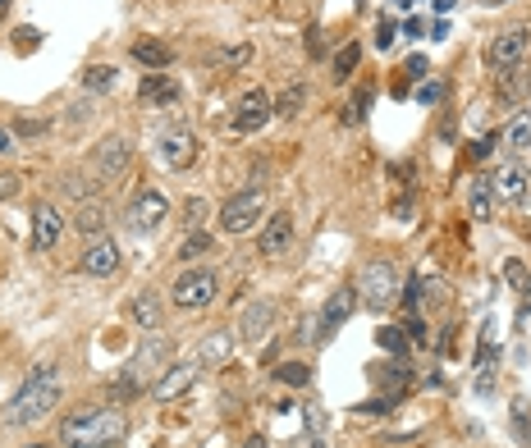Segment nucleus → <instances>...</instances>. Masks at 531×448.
I'll return each instance as SVG.
<instances>
[{
  "instance_id": "30",
  "label": "nucleus",
  "mask_w": 531,
  "mask_h": 448,
  "mask_svg": "<svg viewBox=\"0 0 531 448\" xmlns=\"http://www.w3.org/2000/svg\"><path fill=\"white\" fill-rule=\"evenodd\" d=\"M376 339H380V348H385V352H403V348H408V334H403L399 325H385Z\"/></svg>"
},
{
  "instance_id": "33",
  "label": "nucleus",
  "mask_w": 531,
  "mask_h": 448,
  "mask_svg": "<svg viewBox=\"0 0 531 448\" xmlns=\"http://www.w3.org/2000/svg\"><path fill=\"white\" fill-rule=\"evenodd\" d=\"M252 60V47H224L220 51V65H247Z\"/></svg>"
},
{
  "instance_id": "3",
  "label": "nucleus",
  "mask_w": 531,
  "mask_h": 448,
  "mask_svg": "<svg viewBox=\"0 0 531 448\" xmlns=\"http://www.w3.org/2000/svg\"><path fill=\"white\" fill-rule=\"evenodd\" d=\"M371 311H385V307H394V297H399V279H394V266L390 261H367L362 266V275H358V288H353Z\"/></svg>"
},
{
  "instance_id": "32",
  "label": "nucleus",
  "mask_w": 531,
  "mask_h": 448,
  "mask_svg": "<svg viewBox=\"0 0 531 448\" xmlns=\"http://www.w3.org/2000/svg\"><path fill=\"white\" fill-rule=\"evenodd\" d=\"M206 247H211V238H206V234H193V238L179 247V261H193V256H202Z\"/></svg>"
},
{
  "instance_id": "35",
  "label": "nucleus",
  "mask_w": 531,
  "mask_h": 448,
  "mask_svg": "<svg viewBox=\"0 0 531 448\" xmlns=\"http://www.w3.org/2000/svg\"><path fill=\"white\" fill-rule=\"evenodd\" d=\"M403 334H408V343H426V325H422V316H408Z\"/></svg>"
},
{
  "instance_id": "1",
  "label": "nucleus",
  "mask_w": 531,
  "mask_h": 448,
  "mask_svg": "<svg viewBox=\"0 0 531 448\" xmlns=\"http://www.w3.org/2000/svg\"><path fill=\"white\" fill-rule=\"evenodd\" d=\"M120 439H124V412L115 407H88L60 425V443L69 448H110Z\"/></svg>"
},
{
  "instance_id": "5",
  "label": "nucleus",
  "mask_w": 531,
  "mask_h": 448,
  "mask_svg": "<svg viewBox=\"0 0 531 448\" xmlns=\"http://www.w3.org/2000/svg\"><path fill=\"white\" fill-rule=\"evenodd\" d=\"M215 293H220V279H215L211 270H188V275H179V284H174V302H179L183 311L211 307Z\"/></svg>"
},
{
  "instance_id": "29",
  "label": "nucleus",
  "mask_w": 531,
  "mask_h": 448,
  "mask_svg": "<svg viewBox=\"0 0 531 448\" xmlns=\"http://www.w3.org/2000/svg\"><path fill=\"white\" fill-rule=\"evenodd\" d=\"M504 279H508L517 293H531V275H526V266H522V261H504Z\"/></svg>"
},
{
  "instance_id": "4",
  "label": "nucleus",
  "mask_w": 531,
  "mask_h": 448,
  "mask_svg": "<svg viewBox=\"0 0 531 448\" xmlns=\"http://www.w3.org/2000/svg\"><path fill=\"white\" fill-rule=\"evenodd\" d=\"M261 211H266L261 188H247V193H238V197H229L220 206V229L224 234H247L252 224H261Z\"/></svg>"
},
{
  "instance_id": "12",
  "label": "nucleus",
  "mask_w": 531,
  "mask_h": 448,
  "mask_svg": "<svg viewBox=\"0 0 531 448\" xmlns=\"http://www.w3.org/2000/svg\"><path fill=\"white\" fill-rule=\"evenodd\" d=\"M193 380H197V361H174V366L161 370V380L151 384V393H156V402H174V398H183L193 389Z\"/></svg>"
},
{
  "instance_id": "40",
  "label": "nucleus",
  "mask_w": 531,
  "mask_h": 448,
  "mask_svg": "<svg viewBox=\"0 0 531 448\" xmlns=\"http://www.w3.org/2000/svg\"><path fill=\"white\" fill-rule=\"evenodd\" d=\"M15 42H19V51H33V47H37V33H33V28H19Z\"/></svg>"
},
{
  "instance_id": "41",
  "label": "nucleus",
  "mask_w": 531,
  "mask_h": 448,
  "mask_svg": "<svg viewBox=\"0 0 531 448\" xmlns=\"http://www.w3.org/2000/svg\"><path fill=\"white\" fill-rule=\"evenodd\" d=\"M408 74H426V56H408Z\"/></svg>"
},
{
  "instance_id": "19",
  "label": "nucleus",
  "mask_w": 531,
  "mask_h": 448,
  "mask_svg": "<svg viewBox=\"0 0 531 448\" xmlns=\"http://www.w3.org/2000/svg\"><path fill=\"white\" fill-rule=\"evenodd\" d=\"M229 352H234V339H229V329H215V334H206L202 339V348H197V366H220V361H229Z\"/></svg>"
},
{
  "instance_id": "38",
  "label": "nucleus",
  "mask_w": 531,
  "mask_h": 448,
  "mask_svg": "<svg viewBox=\"0 0 531 448\" xmlns=\"http://www.w3.org/2000/svg\"><path fill=\"white\" fill-rule=\"evenodd\" d=\"M42 129H47L42 120H19V124H15V133H19V138H37Z\"/></svg>"
},
{
  "instance_id": "15",
  "label": "nucleus",
  "mask_w": 531,
  "mask_h": 448,
  "mask_svg": "<svg viewBox=\"0 0 531 448\" xmlns=\"http://www.w3.org/2000/svg\"><path fill=\"white\" fill-rule=\"evenodd\" d=\"M115 270H120V247H115L110 238H92V247L83 252V275L106 279V275H115Z\"/></svg>"
},
{
  "instance_id": "22",
  "label": "nucleus",
  "mask_w": 531,
  "mask_h": 448,
  "mask_svg": "<svg viewBox=\"0 0 531 448\" xmlns=\"http://www.w3.org/2000/svg\"><path fill=\"white\" fill-rule=\"evenodd\" d=\"M303 101H307V88H303V83H289V88L276 97V115H280V120H294V115L303 110Z\"/></svg>"
},
{
  "instance_id": "46",
  "label": "nucleus",
  "mask_w": 531,
  "mask_h": 448,
  "mask_svg": "<svg viewBox=\"0 0 531 448\" xmlns=\"http://www.w3.org/2000/svg\"><path fill=\"white\" fill-rule=\"evenodd\" d=\"M33 448H47V443H33Z\"/></svg>"
},
{
  "instance_id": "16",
  "label": "nucleus",
  "mask_w": 531,
  "mask_h": 448,
  "mask_svg": "<svg viewBox=\"0 0 531 448\" xmlns=\"http://www.w3.org/2000/svg\"><path fill=\"white\" fill-rule=\"evenodd\" d=\"M60 229H65L60 211L42 202V206L33 211V247H37V252H51V247L60 243Z\"/></svg>"
},
{
  "instance_id": "23",
  "label": "nucleus",
  "mask_w": 531,
  "mask_h": 448,
  "mask_svg": "<svg viewBox=\"0 0 531 448\" xmlns=\"http://www.w3.org/2000/svg\"><path fill=\"white\" fill-rule=\"evenodd\" d=\"M467 211H472V220H490V211H495L490 183H472V188H467Z\"/></svg>"
},
{
  "instance_id": "43",
  "label": "nucleus",
  "mask_w": 531,
  "mask_h": 448,
  "mask_svg": "<svg viewBox=\"0 0 531 448\" xmlns=\"http://www.w3.org/2000/svg\"><path fill=\"white\" fill-rule=\"evenodd\" d=\"M422 28H426L422 19H408V24H403V33H408V37H422Z\"/></svg>"
},
{
  "instance_id": "18",
  "label": "nucleus",
  "mask_w": 531,
  "mask_h": 448,
  "mask_svg": "<svg viewBox=\"0 0 531 448\" xmlns=\"http://www.w3.org/2000/svg\"><path fill=\"white\" fill-rule=\"evenodd\" d=\"M271 325H276V302H252L247 316H243V325H238V334H243L247 343H261Z\"/></svg>"
},
{
  "instance_id": "20",
  "label": "nucleus",
  "mask_w": 531,
  "mask_h": 448,
  "mask_svg": "<svg viewBox=\"0 0 531 448\" xmlns=\"http://www.w3.org/2000/svg\"><path fill=\"white\" fill-rule=\"evenodd\" d=\"M504 142H508V151H531V106H522V110L508 120Z\"/></svg>"
},
{
  "instance_id": "11",
  "label": "nucleus",
  "mask_w": 531,
  "mask_h": 448,
  "mask_svg": "<svg viewBox=\"0 0 531 448\" xmlns=\"http://www.w3.org/2000/svg\"><path fill=\"white\" fill-rule=\"evenodd\" d=\"M165 215H170V202H165V193H156V188L138 193V202L129 206V224H133L138 234H151Z\"/></svg>"
},
{
  "instance_id": "14",
  "label": "nucleus",
  "mask_w": 531,
  "mask_h": 448,
  "mask_svg": "<svg viewBox=\"0 0 531 448\" xmlns=\"http://www.w3.org/2000/svg\"><path fill=\"white\" fill-rule=\"evenodd\" d=\"M353 307H358V293H353V288H339V293H335V297L326 302L321 320H317V339L326 343V339H330V334H335V329H339V325H344L349 316H353Z\"/></svg>"
},
{
  "instance_id": "31",
  "label": "nucleus",
  "mask_w": 531,
  "mask_h": 448,
  "mask_svg": "<svg viewBox=\"0 0 531 448\" xmlns=\"http://www.w3.org/2000/svg\"><path fill=\"white\" fill-rule=\"evenodd\" d=\"M280 380H285V384H307V380H312V366H307V361H285V366H280Z\"/></svg>"
},
{
  "instance_id": "8",
  "label": "nucleus",
  "mask_w": 531,
  "mask_h": 448,
  "mask_svg": "<svg viewBox=\"0 0 531 448\" xmlns=\"http://www.w3.org/2000/svg\"><path fill=\"white\" fill-rule=\"evenodd\" d=\"M276 115V101L266 97L261 88L256 92H247L243 101H238V115H234V133H256V129H266V120Z\"/></svg>"
},
{
  "instance_id": "7",
  "label": "nucleus",
  "mask_w": 531,
  "mask_h": 448,
  "mask_svg": "<svg viewBox=\"0 0 531 448\" xmlns=\"http://www.w3.org/2000/svg\"><path fill=\"white\" fill-rule=\"evenodd\" d=\"M526 47H531V33H526L522 24H513V28H504V33H499V37L490 42L485 60H490L495 69H513V65H522Z\"/></svg>"
},
{
  "instance_id": "44",
  "label": "nucleus",
  "mask_w": 531,
  "mask_h": 448,
  "mask_svg": "<svg viewBox=\"0 0 531 448\" xmlns=\"http://www.w3.org/2000/svg\"><path fill=\"white\" fill-rule=\"evenodd\" d=\"M298 448H326V443H321V439H303Z\"/></svg>"
},
{
  "instance_id": "42",
  "label": "nucleus",
  "mask_w": 531,
  "mask_h": 448,
  "mask_svg": "<svg viewBox=\"0 0 531 448\" xmlns=\"http://www.w3.org/2000/svg\"><path fill=\"white\" fill-rule=\"evenodd\" d=\"M202 215H206V206H202V202H188V224H197Z\"/></svg>"
},
{
  "instance_id": "27",
  "label": "nucleus",
  "mask_w": 531,
  "mask_h": 448,
  "mask_svg": "<svg viewBox=\"0 0 531 448\" xmlns=\"http://www.w3.org/2000/svg\"><path fill=\"white\" fill-rule=\"evenodd\" d=\"M115 78H120V69H110V65H92V69L83 74V88H88V92H110Z\"/></svg>"
},
{
  "instance_id": "21",
  "label": "nucleus",
  "mask_w": 531,
  "mask_h": 448,
  "mask_svg": "<svg viewBox=\"0 0 531 448\" xmlns=\"http://www.w3.org/2000/svg\"><path fill=\"white\" fill-rule=\"evenodd\" d=\"M133 60L147 65V69H170L174 65V51L161 47V42H133Z\"/></svg>"
},
{
  "instance_id": "39",
  "label": "nucleus",
  "mask_w": 531,
  "mask_h": 448,
  "mask_svg": "<svg viewBox=\"0 0 531 448\" xmlns=\"http://www.w3.org/2000/svg\"><path fill=\"white\" fill-rule=\"evenodd\" d=\"M490 147H495V138H490V133H485V138H481V142H472V151H467V156H472V161H476V165H481V161H485V156H490Z\"/></svg>"
},
{
  "instance_id": "2",
  "label": "nucleus",
  "mask_w": 531,
  "mask_h": 448,
  "mask_svg": "<svg viewBox=\"0 0 531 448\" xmlns=\"http://www.w3.org/2000/svg\"><path fill=\"white\" fill-rule=\"evenodd\" d=\"M56 402H60L56 366H33V370H28V380H24V389L10 398L5 421H10V425H33V421H42Z\"/></svg>"
},
{
  "instance_id": "28",
  "label": "nucleus",
  "mask_w": 531,
  "mask_h": 448,
  "mask_svg": "<svg viewBox=\"0 0 531 448\" xmlns=\"http://www.w3.org/2000/svg\"><path fill=\"white\" fill-rule=\"evenodd\" d=\"M358 60H362V47H358V42H349V47L335 56V78H349V74L358 69Z\"/></svg>"
},
{
  "instance_id": "36",
  "label": "nucleus",
  "mask_w": 531,
  "mask_h": 448,
  "mask_svg": "<svg viewBox=\"0 0 531 448\" xmlns=\"http://www.w3.org/2000/svg\"><path fill=\"white\" fill-rule=\"evenodd\" d=\"M15 151H19V133L0 129V156H15Z\"/></svg>"
},
{
  "instance_id": "26",
  "label": "nucleus",
  "mask_w": 531,
  "mask_h": 448,
  "mask_svg": "<svg viewBox=\"0 0 531 448\" xmlns=\"http://www.w3.org/2000/svg\"><path fill=\"white\" fill-rule=\"evenodd\" d=\"M142 101H165V106H174V101H179V83H170V78H147V83H142Z\"/></svg>"
},
{
  "instance_id": "45",
  "label": "nucleus",
  "mask_w": 531,
  "mask_h": 448,
  "mask_svg": "<svg viewBox=\"0 0 531 448\" xmlns=\"http://www.w3.org/2000/svg\"><path fill=\"white\" fill-rule=\"evenodd\" d=\"M5 5H10V0H0V15H5Z\"/></svg>"
},
{
  "instance_id": "10",
  "label": "nucleus",
  "mask_w": 531,
  "mask_h": 448,
  "mask_svg": "<svg viewBox=\"0 0 531 448\" xmlns=\"http://www.w3.org/2000/svg\"><path fill=\"white\" fill-rule=\"evenodd\" d=\"M129 156H133L129 138H106V142L92 151V165H97V174H101L106 183H115V179L129 170Z\"/></svg>"
},
{
  "instance_id": "6",
  "label": "nucleus",
  "mask_w": 531,
  "mask_h": 448,
  "mask_svg": "<svg viewBox=\"0 0 531 448\" xmlns=\"http://www.w3.org/2000/svg\"><path fill=\"white\" fill-rule=\"evenodd\" d=\"M490 193L504 197L508 206H526V197H531V174H526V165H522V161H504V165L495 170V179H490Z\"/></svg>"
},
{
  "instance_id": "37",
  "label": "nucleus",
  "mask_w": 531,
  "mask_h": 448,
  "mask_svg": "<svg viewBox=\"0 0 531 448\" xmlns=\"http://www.w3.org/2000/svg\"><path fill=\"white\" fill-rule=\"evenodd\" d=\"M24 183H19V174H0V202H5V197H15Z\"/></svg>"
},
{
  "instance_id": "25",
  "label": "nucleus",
  "mask_w": 531,
  "mask_h": 448,
  "mask_svg": "<svg viewBox=\"0 0 531 448\" xmlns=\"http://www.w3.org/2000/svg\"><path fill=\"white\" fill-rule=\"evenodd\" d=\"M499 92H504V97H513V101H517V97H531V74H526V69H517V65H513V69H504Z\"/></svg>"
},
{
  "instance_id": "13",
  "label": "nucleus",
  "mask_w": 531,
  "mask_h": 448,
  "mask_svg": "<svg viewBox=\"0 0 531 448\" xmlns=\"http://www.w3.org/2000/svg\"><path fill=\"white\" fill-rule=\"evenodd\" d=\"M289 243H294V215H271L266 220V229L256 234V252L261 256H285L289 252Z\"/></svg>"
},
{
  "instance_id": "17",
  "label": "nucleus",
  "mask_w": 531,
  "mask_h": 448,
  "mask_svg": "<svg viewBox=\"0 0 531 448\" xmlns=\"http://www.w3.org/2000/svg\"><path fill=\"white\" fill-rule=\"evenodd\" d=\"M106 224H110L106 202H97V197L78 202V211H74V229H78V234H88V238H106Z\"/></svg>"
},
{
  "instance_id": "34",
  "label": "nucleus",
  "mask_w": 531,
  "mask_h": 448,
  "mask_svg": "<svg viewBox=\"0 0 531 448\" xmlns=\"http://www.w3.org/2000/svg\"><path fill=\"white\" fill-rule=\"evenodd\" d=\"M440 92H444V83H440V78H426V83L417 88V101L431 106V101H440Z\"/></svg>"
},
{
  "instance_id": "9",
  "label": "nucleus",
  "mask_w": 531,
  "mask_h": 448,
  "mask_svg": "<svg viewBox=\"0 0 531 448\" xmlns=\"http://www.w3.org/2000/svg\"><path fill=\"white\" fill-rule=\"evenodd\" d=\"M197 151H202V142L193 138V129H170V133L161 138V161H165L170 170H188V165L197 161Z\"/></svg>"
},
{
  "instance_id": "24",
  "label": "nucleus",
  "mask_w": 531,
  "mask_h": 448,
  "mask_svg": "<svg viewBox=\"0 0 531 448\" xmlns=\"http://www.w3.org/2000/svg\"><path fill=\"white\" fill-rule=\"evenodd\" d=\"M133 320H138L142 329H156V325H161V302H156V293H138V297H133Z\"/></svg>"
}]
</instances>
